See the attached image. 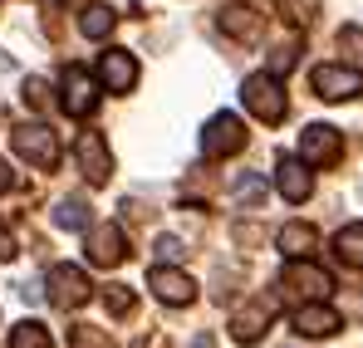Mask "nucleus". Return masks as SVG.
Listing matches in <instances>:
<instances>
[{
  "instance_id": "9",
  "label": "nucleus",
  "mask_w": 363,
  "mask_h": 348,
  "mask_svg": "<svg viewBox=\"0 0 363 348\" xmlns=\"http://www.w3.org/2000/svg\"><path fill=\"white\" fill-rule=\"evenodd\" d=\"M275 314H280V299H275V294H260V299H250L241 314L231 319V334H236V344H260Z\"/></svg>"
},
{
  "instance_id": "8",
  "label": "nucleus",
  "mask_w": 363,
  "mask_h": 348,
  "mask_svg": "<svg viewBox=\"0 0 363 348\" xmlns=\"http://www.w3.org/2000/svg\"><path fill=\"white\" fill-rule=\"evenodd\" d=\"M309 84H314V94L329 99V103H344V99L363 94V74L359 69H344V64H319V69L309 74Z\"/></svg>"
},
{
  "instance_id": "28",
  "label": "nucleus",
  "mask_w": 363,
  "mask_h": 348,
  "mask_svg": "<svg viewBox=\"0 0 363 348\" xmlns=\"http://www.w3.org/2000/svg\"><path fill=\"white\" fill-rule=\"evenodd\" d=\"M10 181H15V176H10V167H5V162H0V196L10 191Z\"/></svg>"
},
{
  "instance_id": "13",
  "label": "nucleus",
  "mask_w": 363,
  "mask_h": 348,
  "mask_svg": "<svg viewBox=\"0 0 363 348\" xmlns=\"http://www.w3.org/2000/svg\"><path fill=\"white\" fill-rule=\"evenodd\" d=\"M275 191H280L285 201L304 206V201L314 196V172H309V162H304V157H280V167H275Z\"/></svg>"
},
{
  "instance_id": "3",
  "label": "nucleus",
  "mask_w": 363,
  "mask_h": 348,
  "mask_svg": "<svg viewBox=\"0 0 363 348\" xmlns=\"http://www.w3.org/2000/svg\"><path fill=\"white\" fill-rule=\"evenodd\" d=\"M74 162H79V172H84L89 186H104V181L113 176V152H108L104 133H79V142H74Z\"/></svg>"
},
{
  "instance_id": "19",
  "label": "nucleus",
  "mask_w": 363,
  "mask_h": 348,
  "mask_svg": "<svg viewBox=\"0 0 363 348\" xmlns=\"http://www.w3.org/2000/svg\"><path fill=\"white\" fill-rule=\"evenodd\" d=\"M113 25H118V15H113L108 5H84V15H79V30H84L89 40H108Z\"/></svg>"
},
{
  "instance_id": "26",
  "label": "nucleus",
  "mask_w": 363,
  "mask_h": 348,
  "mask_svg": "<svg viewBox=\"0 0 363 348\" xmlns=\"http://www.w3.org/2000/svg\"><path fill=\"white\" fill-rule=\"evenodd\" d=\"M157 250H162V260H177V255H182V240L162 235V240H157Z\"/></svg>"
},
{
  "instance_id": "23",
  "label": "nucleus",
  "mask_w": 363,
  "mask_h": 348,
  "mask_svg": "<svg viewBox=\"0 0 363 348\" xmlns=\"http://www.w3.org/2000/svg\"><path fill=\"white\" fill-rule=\"evenodd\" d=\"M236 196H241L245 206H260V201H265V181H260V176H250V172H245L241 181H236Z\"/></svg>"
},
{
  "instance_id": "29",
  "label": "nucleus",
  "mask_w": 363,
  "mask_h": 348,
  "mask_svg": "<svg viewBox=\"0 0 363 348\" xmlns=\"http://www.w3.org/2000/svg\"><path fill=\"white\" fill-rule=\"evenodd\" d=\"M191 348H211V339H206V334H201V339H196V344H191Z\"/></svg>"
},
{
  "instance_id": "22",
  "label": "nucleus",
  "mask_w": 363,
  "mask_h": 348,
  "mask_svg": "<svg viewBox=\"0 0 363 348\" xmlns=\"http://www.w3.org/2000/svg\"><path fill=\"white\" fill-rule=\"evenodd\" d=\"M104 304H108V314H133V290H123V285H108L104 290Z\"/></svg>"
},
{
  "instance_id": "20",
  "label": "nucleus",
  "mask_w": 363,
  "mask_h": 348,
  "mask_svg": "<svg viewBox=\"0 0 363 348\" xmlns=\"http://www.w3.org/2000/svg\"><path fill=\"white\" fill-rule=\"evenodd\" d=\"M10 348H55V344H50V329L40 319H20L10 329Z\"/></svg>"
},
{
  "instance_id": "1",
  "label": "nucleus",
  "mask_w": 363,
  "mask_h": 348,
  "mask_svg": "<svg viewBox=\"0 0 363 348\" xmlns=\"http://www.w3.org/2000/svg\"><path fill=\"white\" fill-rule=\"evenodd\" d=\"M10 147H15L30 167H40V172H55V167H60V137H55L45 123H20V128H10Z\"/></svg>"
},
{
  "instance_id": "27",
  "label": "nucleus",
  "mask_w": 363,
  "mask_h": 348,
  "mask_svg": "<svg viewBox=\"0 0 363 348\" xmlns=\"http://www.w3.org/2000/svg\"><path fill=\"white\" fill-rule=\"evenodd\" d=\"M10 255H15V235L0 226V260H10Z\"/></svg>"
},
{
  "instance_id": "16",
  "label": "nucleus",
  "mask_w": 363,
  "mask_h": 348,
  "mask_svg": "<svg viewBox=\"0 0 363 348\" xmlns=\"http://www.w3.org/2000/svg\"><path fill=\"white\" fill-rule=\"evenodd\" d=\"M216 20H221V30H226L231 40H260V30H265V20H260L250 5H226Z\"/></svg>"
},
{
  "instance_id": "14",
  "label": "nucleus",
  "mask_w": 363,
  "mask_h": 348,
  "mask_svg": "<svg viewBox=\"0 0 363 348\" xmlns=\"http://www.w3.org/2000/svg\"><path fill=\"white\" fill-rule=\"evenodd\" d=\"M344 329V319H339V309H329L324 299H309L295 309V334L300 339H329V334H339Z\"/></svg>"
},
{
  "instance_id": "4",
  "label": "nucleus",
  "mask_w": 363,
  "mask_h": 348,
  "mask_svg": "<svg viewBox=\"0 0 363 348\" xmlns=\"http://www.w3.org/2000/svg\"><path fill=\"white\" fill-rule=\"evenodd\" d=\"M60 94H64L60 103H64V113H69V118H89L94 108H99V84L89 79L84 64H69V69H64Z\"/></svg>"
},
{
  "instance_id": "15",
  "label": "nucleus",
  "mask_w": 363,
  "mask_h": 348,
  "mask_svg": "<svg viewBox=\"0 0 363 348\" xmlns=\"http://www.w3.org/2000/svg\"><path fill=\"white\" fill-rule=\"evenodd\" d=\"M99 79H104L108 94H128L138 84V59L128 55V50H108V55L99 59Z\"/></svg>"
},
{
  "instance_id": "5",
  "label": "nucleus",
  "mask_w": 363,
  "mask_h": 348,
  "mask_svg": "<svg viewBox=\"0 0 363 348\" xmlns=\"http://www.w3.org/2000/svg\"><path fill=\"white\" fill-rule=\"evenodd\" d=\"M245 147V123L236 113H216L201 128V152L206 157H236Z\"/></svg>"
},
{
  "instance_id": "2",
  "label": "nucleus",
  "mask_w": 363,
  "mask_h": 348,
  "mask_svg": "<svg viewBox=\"0 0 363 348\" xmlns=\"http://www.w3.org/2000/svg\"><path fill=\"white\" fill-rule=\"evenodd\" d=\"M241 99L260 123H280L285 118V89L275 84V74H250L241 84Z\"/></svg>"
},
{
  "instance_id": "7",
  "label": "nucleus",
  "mask_w": 363,
  "mask_h": 348,
  "mask_svg": "<svg viewBox=\"0 0 363 348\" xmlns=\"http://www.w3.org/2000/svg\"><path fill=\"white\" fill-rule=\"evenodd\" d=\"M45 290H50V304L55 309H79V304H89V275L79 270V265H55L50 270V280H45Z\"/></svg>"
},
{
  "instance_id": "24",
  "label": "nucleus",
  "mask_w": 363,
  "mask_h": 348,
  "mask_svg": "<svg viewBox=\"0 0 363 348\" xmlns=\"http://www.w3.org/2000/svg\"><path fill=\"white\" fill-rule=\"evenodd\" d=\"M25 103L30 108H50V84L45 79H25Z\"/></svg>"
},
{
  "instance_id": "25",
  "label": "nucleus",
  "mask_w": 363,
  "mask_h": 348,
  "mask_svg": "<svg viewBox=\"0 0 363 348\" xmlns=\"http://www.w3.org/2000/svg\"><path fill=\"white\" fill-rule=\"evenodd\" d=\"M74 348H113L99 329H74Z\"/></svg>"
},
{
  "instance_id": "12",
  "label": "nucleus",
  "mask_w": 363,
  "mask_h": 348,
  "mask_svg": "<svg viewBox=\"0 0 363 348\" xmlns=\"http://www.w3.org/2000/svg\"><path fill=\"white\" fill-rule=\"evenodd\" d=\"M147 290L157 294L162 304L182 309V304H191V299H196V280H191L186 270H177V265H157V270L147 275Z\"/></svg>"
},
{
  "instance_id": "6",
  "label": "nucleus",
  "mask_w": 363,
  "mask_h": 348,
  "mask_svg": "<svg viewBox=\"0 0 363 348\" xmlns=\"http://www.w3.org/2000/svg\"><path fill=\"white\" fill-rule=\"evenodd\" d=\"M300 157L309 167H334L339 157H344V137H339V128H329V123H309L300 133Z\"/></svg>"
},
{
  "instance_id": "17",
  "label": "nucleus",
  "mask_w": 363,
  "mask_h": 348,
  "mask_svg": "<svg viewBox=\"0 0 363 348\" xmlns=\"http://www.w3.org/2000/svg\"><path fill=\"white\" fill-rule=\"evenodd\" d=\"M319 245V231L309 226V221H290L285 231H280V250L290 255V260H300V255H309Z\"/></svg>"
},
{
  "instance_id": "11",
  "label": "nucleus",
  "mask_w": 363,
  "mask_h": 348,
  "mask_svg": "<svg viewBox=\"0 0 363 348\" xmlns=\"http://www.w3.org/2000/svg\"><path fill=\"white\" fill-rule=\"evenodd\" d=\"M84 250H89V265H99V270H113L128 260V240H123V226H89V240H84Z\"/></svg>"
},
{
  "instance_id": "21",
  "label": "nucleus",
  "mask_w": 363,
  "mask_h": 348,
  "mask_svg": "<svg viewBox=\"0 0 363 348\" xmlns=\"http://www.w3.org/2000/svg\"><path fill=\"white\" fill-rule=\"evenodd\" d=\"M55 226H64V231H89V206H84L79 196L60 201V206H55Z\"/></svg>"
},
{
  "instance_id": "10",
  "label": "nucleus",
  "mask_w": 363,
  "mask_h": 348,
  "mask_svg": "<svg viewBox=\"0 0 363 348\" xmlns=\"http://www.w3.org/2000/svg\"><path fill=\"white\" fill-rule=\"evenodd\" d=\"M280 285L290 294H300V299H329L334 290V280H329V270H319V265H309V255L300 260H290L285 265V275H280Z\"/></svg>"
},
{
  "instance_id": "18",
  "label": "nucleus",
  "mask_w": 363,
  "mask_h": 348,
  "mask_svg": "<svg viewBox=\"0 0 363 348\" xmlns=\"http://www.w3.org/2000/svg\"><path fill=\"white\" fill-rule=\"evenodd\" d=\"M334 255H339V265L363 270V221H354V226H344L334 235Z\"/></svg>"
}]
</instances>
